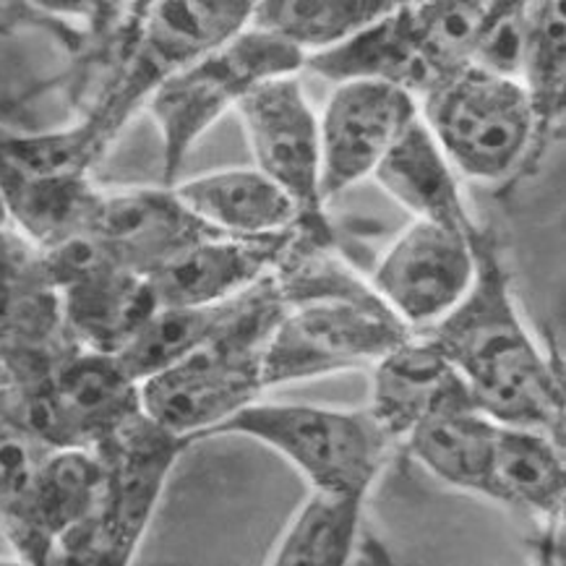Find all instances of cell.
<instances>
[{
  "mask_svg": "<svg viewBox=\"0 0 566 566\" xmlns=\"http://www.w3.org/2000/svg\"><path fill=\"white\" fill-rule=\"evenodd\" d=\"M475 253L473 287L423 335L454 368L478 410L502 426L533 428L564 444L562 368L530 332L491 230L478 228Z\"/></svg>",
  "mask_w": 566,
  "mask_h": 566,
  "instance_id": "1",
  "label": "cell"
},
{
  "mask_svg": "<svg viewBox=\"0 0 566 566\" xmlns=\"http://www.w3.org/2000/svg\"><path fill=\"white\" fill-rule=\"evenodd\" d=\"M520 82L525 86L530 113H533V149L522 168V178L538 172L551 147L564 134L566 113V24L558 3H530L527 55Z\"/></svg>",
  "mask_w": 566,
  "mask_h": 566,
  "instance_id": "21",
  "label": "cell"
},
{
  "mask_svg": "<svg viewBox=\"0 0 566 566\" xmlns=\"http://www.w3.org/2000/svg\"><path fill=\"white\" fill-rule=\"evenodd\" d=\"M238 297L214 303V306L157 308L147 324L130 337V343L115 355V360L136 384L163 374L165 368L176 366L201 345H207L222 329L235 311Z\"/></svg>",
  "mask_w": 566,
  "mask_h": 566,
  "instance_id": "23",
  "label": "cell"
},
{
  "mask_svg": "<svg viewBox=\"0 0 566 566\" xmlns=\"http://www.w3.org/2000/svg\"><path fill=\"white\" fill-rule=\"evenodd\" d=\"M491 502L525 512L535 522L564 520V444L533 428L502 426L496 431Z\"/></svg>",
  "mask_w": 566,
  "mask_h": 566,
  "instance_id": "20",
  "label": "cell"
},
{
  "mask_svg": "<svg viewBox=\"0 0 566 566\" xmlns=\"http://www.w3.org/2000/svg\"><path fill=\"white\" fill-rule=\"evenodd\" d=\"M371 178L399 207L408 209L412 220L462 232L478 228L457 172L420 118L399 136Z\"/></svg>",
  "mask_w": 566,
  "mask_h": 566,
  "instance_id": "19",
  "label": "cell"
},
{
  "mask_svg": "<svg viewBox=\"0 0 566 566\" xmlns=\"http://www.w3.org/2000/svg\"><path fill=\"white\" fill-rule=\"evenodd\" d=\"M420 118L410 92L379 82L335 84L318 113L324 205L371 178L399 136Z\"/></svg>",
  "mask_w": 566,
  "mask_h": 566,
  "instance_id": "10",
  "label": "cell"
},
{
  "mask_svg": "<svg viewBox=\"0 0 566 566\" xmlns=\"http://www.w3.org/2000/svg\"><path fill=\"white\" fill-rule=\"evenodd\" d=\"M105 464L97 449H48L34 473L32 489L9 543L29 566H45L50 548L82 525L103 496Z\"/></svg>",
  "mask_w": 566,
  "mask_h": 566,
  "instance_id": "13",
  "label": "cell"
},
{
  "mask_svg": "<svg viewBox=\"0 0 566 566\" xmlns=\"http://www.w3.org/2000/svg\"><path fill=\"white\" fill-rule=\"evenodd\" d=\"M428 134L457 178L514 186L533 149V113L520 78L468 69L431 86L418 99Z\"/></svg>",
  "mask_w": 566,
  "mask_h": 566,
  "instance_id": "6",
  "label": "cell"
},
{
  "mask_svg": "<svg viewBox=\"0 0 566 566\" xmlns=\"http://www.w3.org/2000/svg\"><path fill=\"white\" fill-rule=\"evenodd\" d=\"M9 207H6V199H3V193H0V232L6 230V224H9Z\"/></svg>",
  "mask_w": 566,
  "mask_h": 566,
  "instance_id": "28",
  "label": "cell"
},
{
  "mask_svg": "<svg viewBox=\"0 0 566 566\" xmlns=\"http://www.w3.org/2000/svg\"><path fill=\"white\" fill-rule=\"evenodd\" d=\"M478 228L462 232L412 220L376 261L368 285L410 332L431 329L473 287Z\"/></svg>",
  "mask_w": 566,
  "mask_h": 566,
  "instance_id": "9",
  "label": "cell"
},
{
  "mask_svg": "<svg viewBox=\"0 0 566 566\" xmlns=\"http://www.w3.org/2000/svg\"><path fill=\"white\" fill-rule=\"evenodd\" d=\"M0 566H29V564L21 562V558H0Z\"/></svg>",
  "mask_w": 566,
  "mask_h": 566,
  "instance_id": "29",
  "label": "cell"
},
{
  "mask_svg": "<svg viewBox=\"0 0 566 566\" xmlns=\"http://www.w3.org/2000/svg\"><path fill=\"white\" fill-rule=\"evenodd\" d=\"M48 447L0 420V533L11 538Z\"/></svg>",
  "mask_w": 566,
  "mask_h": 566,
  "instance_id": "27",
  "label": "cell"
},
{
  "mask_svg": "<svg viewBox=\"0 0 566 566\" xmlns=\"http://www.w3.org/2000/svg\"><path fill=\"white\" fill-rule=\"evenodd\" d=\"M282 311L285 297L272 274L238 297L235 311L207 345L139 384L144 416L196 444L261 399V355Z\"/></svg>",
  "mask_w": 566,
  "mask_h": 566,
  "instance_id": "3",
  "label": "cell"
},
{
  "mask_svg": "<svg viewBox=\"0 0 566 566\" xmlns=\"http://www.w3.org/2000/svg\"><path fill=\"white\" fill-rule=\"evenodd\" d=\"M303 61L295 48L245 27L165 78L149 97V113L163 139L165 186H176L193 144L217 120L238 111L245 94L270 78L301 74Z\"/></svg>",
  "mask_w": 566,
  "mask_h": 566,
  "instance_id": "7",
  "label": "cell"
},
{
  "mask_svg": "<svg viewBox=\"0 0 566 566\" xmlns=\"http://www.w3.org/2000/svg\"><path fill=\"white\" fill-rule=\"evenodd\" d=\"M50 389L61 416L65 447H97L118 428L144 416L139 384L115 355L74 345L50 371Z\"/></svg>",
  "mask_w": 566,
  "mask_h": 566,
  "instance_id": "14",
  "label": "cell"
},
{
  "mask_svg": "<svg viewBox=\"0 0 566 566\" xmlns=\"http://www.w3.org/2000/svg\"><path fill=\"white\" fill-rule=\"evenodd\" d=\"M303 71H311L329 84H391L410 92L416 99L433 86V76L418 48L405 3H395L387 17L360 29L343 45L308 55L303 61Z\"/></svg>",
  "mask_w": 566,
  "mask_h": 566,
  "instance_id": "18",
  "label": "cell"
},
{
  "mask_svg": "<svg viewBox=\"0 0 566 566\" xmlns=\"http://www.w3.org/2000/svg\"><path fill=\"white\" fill-rule=\"evenodd\" d=\"M460 387L462 379L439 347L423 332H412L371 368V395L363 408L371 412L391 447L399 449L412 428Z\"/></svg>",
  "mask_w": 566,
  "mask_h": 566,
  "instance_id": "16",
  "label": "cell"
},
{
  "mask_svg": "<svg viewBox=\"0 0 566 566\" xmlns=\"http://www.w3.org/2000/svg\"><path fill=\"white\" fill-rule=\"evenodd\" d=\"M245 437L277 452L308 483V493L366 502L387 468L391 441L366 408L256 402L217 426L207 439Z\"/></svg>",
  "mask_w": 566,
  "mask_h": 566,
  "instance_id": "4",
  "label": "cell"
},
{
  "mask_svg": "<svg viewBox=\"0 0 566 566\" xmlns=\"http://www.w3.org/2000/svg\"><path fill=\"white\" fill-rule=\"evenodd\" d=\"M433 86L473 61L491 3H405Z\"/></svg>",
  "mask_w": 566,
  "mask_h": 566,
  "instance_id": "25",
  "label": "cell"
},
{
  "mask_svg": "<svg viewBox=\"0 0 566 566\" xmlns=\"http://www.w3.org/2000/svg\"><path fill=\"white\" fill-rule=\"evenodd\" d=\"M395 9V3H253L249 27L295 48L303 57L343 45L360 29Z\"/></svg>",
  "mask_w": 566,
  "mask_h": 566,
  "instance_id": "24",
  "label": "cell"
},
{
  "mask_svg": "<svg viewBox=\"0 0 566 566\" xmlns=\"http://www.w3.org/2000/svg\"><path fill=\"white\" fill-rule=\"evenodd\" d=\"M530 3H491L470 65L489 74L520 78L527 55Z\"/></svg>",
  "mask_w": 566,
  "mask_h": 566,
  "instance_id": "26",
  "label": "cell"
},
{
  "mask_svg": "<svg viewBox=\"0 0 566 566\" xmlns=\"http://www.w3.org/2000/svg\"><path fill=\"white\" fill-rule=\"evenodd\" d=\"M86 235L128 272L149 277L165 261L214 232L196 220L180 205L176 191L165 186L103 193Z\"/></svg>",
  "mask_w": 566,
  "mask_h": 566,
  "instance_id": "12",
  "label": "cell"
},
{
  "mask_svg": "<svg viewBox=\"0 0 566 566\" xmlns=\"http://www.w3.org/2000/svg\"><path fill=\"white\" fill-rule=\"evenodd\" d=\"M499 423L475 408L468 387L452 391L426 420L412 428L402 447L420 468L449 489L491 502L493 449Z\"/></svg>",
  "mask_w": 566,
  "mask_h": 566,
  "instance_id": "15",
  "label": "cell"
},
{
  "mask_svg": "<svg viewBox=\"0 0 566 566\" xmlns=\"http://www.w3.org/2000/svg\"><path fill=\"white\" fill-rule=\"evenodd\" d=\"M188 447L186 439L172 437L147 416L92 447L105 464L103 496L90 520L50 548L45 566H130L172 468Z\"/></svg>",
  "mask_w": 566,
  "mask_h": 566,
  "instance_id": "5",
  "label": "cell"
},
{
  "mask_svg": "<svg viewBox=\"0 0 566 566\" xmlns=\"http://www.w3.org/2000/svg\"><path fill=\"white\" fill-rule=\"evenodd\" d=\"M293 232L270 238L209 235L149 274L159 308L214 306L249 293L280 270Z\"/></svg>",
  "mask_w": 566,
  "mask_h": 566,
  "instance_id": "11",
  "label": "cell"
},
{
  "mask_svg": "<svg viewBox=\"0 0 566 566\" xmlns=\"http://www.w3.org/2000/svg\"><path fill=\"white\" fill-rule=\"evenodd\" d=\"M238 115L256 170L293 201L297 235L329 241L322 196L318 113L303 92L301 74L261 82L245 94Z\"/></svg>",
  "mask_w": 566,
  "mask_h": 566,
  "instance_id": "8",
  "label": "cell"
},
{
  "mask_svg": "<svg viewBox=\"0 0 566 566\" xmlns=\"http://www.w3.org/2000/svg\"><path fill=\"white\" fill-rule=\"evenodd\" d=\"M366 502L308 493L282 530L266 566H353Z\"/></svg>",
  "mask_w": 566,
  "mask_h": 566,
  "instance_id": "22",
  "label": "cell"
},
{
  "mask_svg": "<svg viewBox=\"0 0 566 566\" xmlns=\"http://www.w3.org/2000/svg\"><path fill=\"white\" fill-rule=\"evenodd\" d=\"M196 220L222 238H270L293 232V201L256 168H228L170 186Z\"/></svg>",
  "mask_w": 566,
  "mask_h": 566,
  "instance_id": "17",
  "label": "cell"
},
{
  "mask_svg": "<svg viewBox=\"0 0 566 566\" xmlns=\"http://www.w3.org/2000/svg\"><path fill=\"white\" fill-rule=\"evenodd\" d=\"M295 235L274 272L285 297L261 355L264 391L295 381L371 368L412 332L379 301L368 280L326 251L329 241Z\"/></svg>",
  "mask_w": 566,
  "mask_h": 566,
  "instance_id": "2",
  "label": "cell"
}]
</instances>
